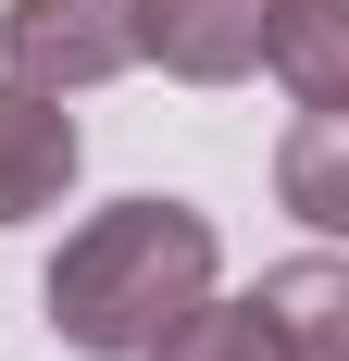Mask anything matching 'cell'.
<instances>
[{"mask_svg": "<svg viewBox=\"0 0 349 361\" xmlns=\"http://www.w3.org/2000/svg\"><path fill=\"white\" fill-rule=\"evenodd\" d=\"M212 274H225L212 212H187V200H112L50 262V336L75 361H150V336L174 312H200Z\"/></svg>", "mask_w": 349, "mask_h": 361, "instance_id": "1", "label": "cell"}, {"mask_svg": "<svg viewBox=\"0 0 349 361\" xmlns=\"http://www.w3.org/2000/svg\"><path fill=\"white\" fill-rule=\"evenodd\" d=\"M0 75L50 87V100L138 75V0H13L0 13Z\"/></svg>", "mask_w": 349, "mask_h": 361, "instance_id": "2", "label": "cell"}, {"mask_svg": "<svg viewBox=\"0 0 349 361\" xmlns=\"http://www.w3.org/2000/svg\"><path fill=\"white\" fill-rule=\"evenodd\" d=\"M275 0H138V63H162L174 87H237L262 63Z\"/></svg>", "mask_w": 349, "mask_h": 361, "instance_id": "3", "label": "cell"}, {"mask_svg": "<svg viewBox=\"0 0 349 361\" xmlns=\"http://www.w3.org/2000/svg\"><path fill=\"white\" fill-rule=\"evenodd\" d=\"M75 162H88L75 112L50 100V87H13V75H0V224H37L75 187Z\"/></svg>", "mask_w": 349, "mask_h": 361, "instance_id": "4", "label": "cell"}, {"mask_svg": "<svg viewBox=\"0 0 349 361\" xmlns=\"http://www.w3.org/2000/svg\"><path fill=\"white\" fill-rule=\"evenodd\" d=\"M262 63L300 112H349V0H275Z\"/></svg>", "mask_w": 349, "mask_h": 361, "instance_id": "5", "label": "cell"}, {"mask_svg": "<svg viewBox=\"0 0 349 361\" xmlns=\"http://www.w3.org/2000/svg\"><path fill=\"white\" fill-rule=\"evenodd\" d=\"M262 312H275L287 361H349V262L337 250H300L262 274Z\"/></svg>", "mask_w": 349, "mask_h": 361, "instance_id": "6", "label": "cell"}, {"mask_svg": "<svg viewBox=\"0 0 349 361\" xmlns=\"http://www.w3.org/2000/svg\"><path fill=\"white\" fill-rule=\"evenodd\" d=\"M275 200L312 224V237H349V112H300V125H287Z\"/></svg>", "mask_w": 349, "mask_h": 361, "instance_id": "7", "label": "cell"}, {"mask_svg": "<svg viewBox=\"0 0 349 361\" xmlns=\"http://www.w3.org/2000/svg\"><path fill=\"white\" fill-rule=\"evenodd\" d=\"M150 361H287V336L262 299H200V312H174L150 336Z\"/></svg>", "mask_w": 349, "mask_h": 361, "instance_id": "8", "label": "cell"}]
</instances>
